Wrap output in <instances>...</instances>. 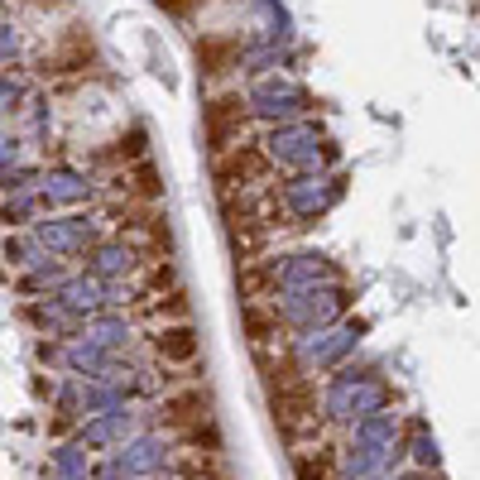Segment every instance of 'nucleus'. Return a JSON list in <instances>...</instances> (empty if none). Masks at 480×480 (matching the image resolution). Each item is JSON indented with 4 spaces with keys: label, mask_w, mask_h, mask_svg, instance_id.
I'll list each match as a JSON object with an SVG mask.
<instances>
[{
    "label": "nucleus",
    "mask_w": 480,
    "mask_h": 480,
    "mask_svg": "<svg viewBox=\"0 0 480 480\" xmlns=\"http://www.w3.org/2000/svg\"><path fill=\"white\" fill-rule=\"evenodd\" d=\"M255 145L265 149L269 168H288V174H327L342 159L336 139L322 135L317 120H288V126H269L265 135H255Z\"/></svg>",
    "instance_id": "f257e3e1"
},
{
    "label": "nucleus",
    "mask_w": 480,
    "mask_h": 480,
    "mask_svg": "<svg viewBox=\"0 0 480 480\" xmlns=\"http://www.w3.org/2000/svg\"><path fill=\"white\" fill-rule=\"evenodd\" d=\"M245 97V111H250V120H259V126H288V120H307L317 111V91L303 82V77L293 72H269V77H255L250 87L240 91Z\"/></svg>",
    "instance_id": "f03ea898"
},
{
    "label": "nucleus",
    "mask_w": 480,
    "mask_h": 480,
    "mask_svg": "<svg viewBox=\"0 0 480 480\" xmlns=\"http://www.w3.org/2000/svg\"><path fill=\"white\" fill-rule=\"evenodd\" d=\"M250 111H245V97L240 87H221L212 91V101L202 106V130H207V149L212 159H221V154H231L236 145H245V135H250Z\"/></svg>",
    "instance_id": "7ed1b4c3"
},
{
    "label": "nucleus",
    "mask_w": 480,
    "mask_h": 480,
    "mask_svg": "<svg viewBox=\"0 0 480 480\" xmlns=\"http://www.w3.org/2000/svg\"><path fill=\"white\" fill-rule=\"evenodd\" d=\"M278 212L298 216V221H313V216L327 212L332 197H342V174H293L284 178V188H274Z\"/></svg>",
    "instance_id": "20e7f679"
},
{
    "label": "nucleus",
    "mask_w": 480,
    "mask_h": 480,
    "mask_svg": "<svg viewBox=\"0 0 480 480\" xmlns=\"http://www.w3.org/2000/svg\"><path fill=\"white\" fill-rule=\"evenodd\" d=\"M97 63H101V53H97V43H91V34L82 24H68V34L39 58L34 72L39 77H87V72H97Z\"/></svg>",
    "instance_id": "39448f33"
},
{
    "label": "nucleus",
    "mask_w": 480,
    "mask_h": 480,
    "mask_svg": "<svg viewBox=\"0 0 480 480\" xmlns=\"http://www.w3.org/2000/svg\"><path fill=\"white\" fill-rule=\"evenodd\" d=\"M216 193H240V188H269V159L265 149L255 145V139H245V145H236L231 154H221L216 159Z\"/></svg>",
    "instance_id": "423d86ee"
},
{
    "label": "nucleus",
    "mask_w": 480,
    "mask_h": 480,
    "mask_svg": "<svg viewBox=\"0 0 480 480\" xmlns=\"http://www.w3.org/2000/svg\"><path fill=\"white\" fill-rule=\"evenodd\" d=\"M298 49H278V43L265 39H240V53H236V72L240 77H269V72H293L298 77Z\"/></svg>",
    "instance_id": "0eeeda50"
},
{
    "label": "nucleus",
    "mask_w": 480,
    "mask_h": 480,
    "mask_svg": "<svg viewBox=\"0 0 480 480\" xmlns=\"http://www.w3.org/2000/svg\"><path fill=\"white\" fill-rule=\"evenodd\" d=\"M245 14H250V34L245 39H265L278 49H293V14L284 0H240Z\"/></svg>",
    "instance_id": "6e6552de"
},
{
    "label": "nucleus",
    "mask_w": 480,
    "mask_h": 480,
    "mask_svg": "<svg viewBox=\"0 0 480 480\" xmlns=\"http://www.w3.org/2000/svg\"><path fill=\"white\" fill-rule=\"evenodd\" d=\"M236 53H240V34L212 29V34L197 39V72L207 82H226V77H236Z\"/></svg>",
    "instance_id": "1a4fd4ad"
},
{
    "label": "nucleus",
    "mask_w": 480,
    "mask_h": 480,
    "mask_svg": "<svg viewBox=\"0 0 480 480\" xmlns=\"http://www.w3.org/2000/svg\"><path fill=\"white\" fill-rule=\"evenodd\" d=\"M39 183H43L39 197L49 207H72V202H87V197L97 193L91 188V174H82V168H72V164H53Z\"/></svg>",
    "instance_id": "9d476101"
},
{
    "label": "nucleus",
    "mask_w": 480,
    "mask_h": 480,
    "mask_svg": "<svg viewBox=\"0 0 480 480\" xmlns=\"http://www.w3.org/2000/svg\"><path fill=\"white\" fill-rule=\"evenodd\" d=\"M164 428H193L197 418H212V394L202 384H188V390H168L159 404Z\"/></svg>",
    "instance_id": "9b49d317"
},
{
    "label": "nucleus",
    "mask_w": 480,
    "mask_h": 480,
    "mask_svg": "<svg viewBox=\"0 0 480 480\" xmlns=\"http://www.w3.org/2000/svg\"><path fill=\"white\" fill-rule=\"evenodd\" d=\"M154 351H159L164 365H193L197 355H202V342H197V332L188 322H174V327H164L154 336Z\"/></svg>",
    "instance_id": "f8f14e48"
},
{
    "label": "nucleus",
    "mask_w": 480,
    "mask_h": 480,
    "mask_svg": "<svg viewBox=\"0 0 480 480\" xmlns=\"http://www.w3.org/2000/svg\"><path fill=\"white\" fill-rule=\"evenodd\" d=\"M43 240L53 250H87L97 240V226H91V216H53V221H43Z\"/></svg>",
    "instance_id": "ddd939ff"
},
{
    "label": "nucleus",
    "mask_w": 480,
    "mask_h": 480,
    "mask_svg": "<svg viewBox=\"0 0 480 480\" xmlns=\"http://www.w3.org/2000/svg\"><path fill=\"white\" fill-rule=\"evenodd\" d=\"M240 322H245V332H250V346L255 351H269V342L284 336V322H278V313H274V307H265V303H245Z\"/></svg>",
    "instance_id": "4468645a"
},
{
    "label": "nucleus",
    "mask_w": 480,
    "mask_h": 480,
    "mask_svg": "<svg viewBox=\"0 0 480 480\" xmlns=\"http://www.w3.org/2000/svg\"><path fill=\"white\" fill-rule=\"evenodd\" d=\"M135 250L126 240H101L97 250H91V269H97L101 278H126V274H135Z\"/></svg>",
    "instance_id": "2eb2a0df"
},
{
    "label": "nucleus",
    "mask_w": 480,
    "mask_h": 480,
    "mask_svg": "<svg viewBox=\"0 0 480 480\" xmlns=\"http://www.w3.org/2000/svg\"><path fill=\"white\" fill-rule=\"evenodd\" d=\"M97 159H111V164H139V159H149V130L145 126H130V130H120L111 139V149H101Z\"/></svg>",
    "instance_id": "dca6fc26"
},
{
    "label": "nucleus",
    "mask_w": 480,
    "mask_h": 480,
    "mask_svg": "<svg viewBox=\"0 0 480 480\" xmlns=\"http://www.w3.org/2000/svg\"><path fill=\"white\" fill-rule=\"evenodd\" d=\"M145 317H154V322H164V327H174V322H188V293L183 288H174V293H159V298H145V307H139Z\"/></svg>",
    "instance_id": "f3484780"
},
{
    "label": "nucleus",
    "mask_w": 480,
    "mask_h": 480,
    "mask_svg": "<svg viewBox=\"0 0 480 480\" xmlns=\"http://www.w3.org/2000/svg\"><path fill=\"white\" fill-rule=\"evenodd\" d=\"M20 116L29 120V130H34V135L49 130V126H53V101H49V91H29L24 106H20Z\"/></svg>",
    "instance_id": "a211bd4d"
},
{
    "label": "nucleus",
    "mask_w": 480,
    "mask_h": 480,
    "mask_svg": "<svg viewBox=\"0 0 480 480\" xmlns=\"http://www.w3.org/2000/svg\"><path fill=\"white\" fill-rule=\"evenodd\" d=\"M29 97V87L20 82V77H5L0 72V120H10V116H20V106Z\"/></svg>",
    "instance_id": "6ab92c4d"
},
{
    "label": "nucleus",
    "mask_w": 480,
    "mask_h": 480,
    "mask_svg": "<svg viewBox=\"0 0 480 480\" xmlns=\"http://www.w3.org/2000/svg\"><path fill=\"white\" fill-rule=\"evenodd\" d=\"M24 58V34L10 20H0V68H14Z\"/></svg>",
    "instance_id": "aec40b11"
},
{
    "label": "nucleus",
    "mask_w": 480,
    "mask_h": 480,
    "mask_svg": "<svg viewBox=\"0 0 480 480\" xmlns=\"http://www.w3.org/2000/svg\"><path fill=\"white\" fill-rule=\"evenodd\" d=\"M34 207H39V197H29V193H24V197H10L0 216H5L10 226H20V221H29V216H34Z\"/></svg>",
    "instance_id": "412c9836"
},
{
    "label": "nucleus",
    "mask_w": 480,
    "mask_h": 480,
    "mask_svg": "<svg viewBox=\"0 0 480 480\" xmlns=\"http://www.w3.org/2000/svg\"><path fill=\"white\" fill-rule=\"evenodd\" d=\"M20 164V135L10 130V120H0V168Z\"/></svg>",
    "instance_id": "4be33fe9"
},
{
    "label": "nucleus",
    "mask_w": 480,
    "mask_h": 480,
    "mask_svg": "<svg viewBox=\"0 0 480 480\" xmlns=\"http://www.w3.org/2000/svg\"><path fill=\"white\" fill-rule=\"evenodd\" d=\"M29 178H39L34 168H20V164H10V168H0V193H20Z\"/></svg>",
    "instance_id": "5701e85b"
},
{
    "label": "nucleus",
    "mask_w": 480,
    "mask_h": 480,
    "mask_svg": "<svg viewBox=\"0 0 480 480\" xmlns=\"http://www.w3.org/2000/svg\"><path fill=\"white\" fill-rule=\"evenodd\" d=\"M154 5H159L164 14H174V20H188V14L202 5V0H154Z\"/></svg>",
    "instance_id": "b1692460"
},
{
    "label": "nucleus",
    "mask_w": 480,
    "mask_h": 480,
    "mask_svg": "<svg viewBox=\"0 0 480 480\" xmlns=\"http://www.w3.org/2000/svg\"><path fill=\"white\" fill-rule=\"evenodd\" d=\"M29 10H39V14H58V10H68L72 0H24Z\"/></svg>",
    "instance_id": "393cba45"
}]
</instances>
